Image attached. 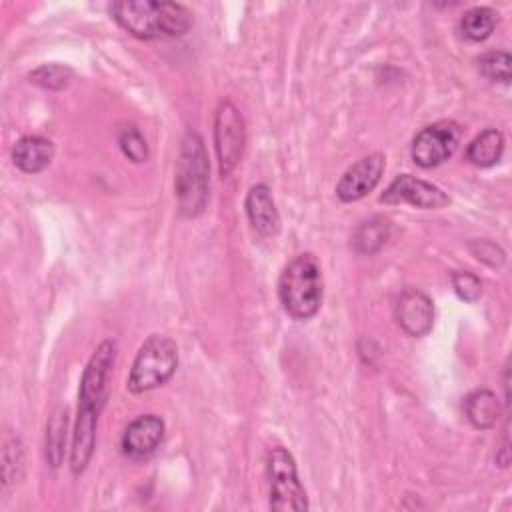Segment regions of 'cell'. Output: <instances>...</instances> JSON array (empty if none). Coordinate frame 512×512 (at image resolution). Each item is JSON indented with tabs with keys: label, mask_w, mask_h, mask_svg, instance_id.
I'll use <instances>...</instances> for the list:
<instances>
[{
	"label": "cell",
	"mask_w": 512,
	"mask_h": 512,
	"mask_svg": "<svg viewBox=\"0 0 512 512\" xmlns=\"http://www.w3.org/2000/svg\"><path fill=\"white\" fill-rule=\"evenodd\" d=\"M116 360V342L104 340L98 344L94 354L90 356L78 390V412L72 432L70 446V468L72 474L78 476L86 470L94 444H96V426L100 412L106 402V388L110 380V372Z\"/></svg>",
	"instance_id": "6da1fadb"
},
{
	"label": "cell",
	"mask_w": 512,
	"mask_h": 512,
	"mask_svg": "<svg viewBox=\"0 0 512 512\" xmlns=\"http://www.w3.org/2000/svg\"><path fill=\"white\" fill-rule=\"evenodd\" d=\"M112 18L138 40L182 36L192 26V14L178 2L120 0L110 6Z\"/></svg>",
	"instance_id": "7a4b0ae2"
},
{
	"label": "cell",
	"mask_w": 512,
	"mask_h": 512,
	"mask_svg": "<svg viewBox=\"0 0 512 512\" xmlns=\"http://www.w3.org/2000/svg\"><path fill=\"white\" fill-rule=\"evenodd\" d=\"M174 194L182 216L196 218L206 210L210 196V164L204 140L194 130H188L180 142Z\"/></svg>",
	"instance_id": "3957f363"
},
{
	"label": "cell",
	"mask_w": 512,
	"mask_h": 512,
	"mask_svg": "<svg viewBox=\"0 0 512 512\" xmlns=\"http://www.w3.org/2000/svg\"><path fill=\"white\" fill-rule=\"evenodd\" d=\"M322 288L320 264L308 252L292 258L278 278L280 304L294 320H308L320 310Z\"/></svg>",
	"instance_id": "277c9868"
},
{
	"label": "cell",
	"mask_w": 512,
	"mask_h": 512,
	"mask_svg": "<svg viewBox=\"0 0 512 512\" xmlns=\"http://www.w3.org/2000/svg\"><path fill=\"white\" fill-rule=\"evenodd\" d=\"M178 366V346L164 334H150L136 352L126 388L132 394H142L166 384Z\"/></svg>",
	"instance_id": "5b68a950"
},
{
	"label": "cell",
	"mask_w": 512,
	"mask_h": 512,
	"mask_svg": "<svg viewBox=\"0 0 512 512\" xmlns=\"http://www.w3.org/2000/svg\"><path fill=\"white\" fill-rule=\"evenodd\" d=\"M266 474L270 486L268 506L272 510H308V496L298 480V470L292 454L284 446H274L266 454Z\"/></svg>",
	"instance_id": "8992f818"
},
{
	"label": "cell",
	"mask_w": 512,
	"mask_h": 512,
	"mask_svg": "<svg viewBox=\"0 0 512 512\" xmlns=\"http://www.w3.org/2000/svg\"><path fill=\"white\" fill-rule=\"evenodd\" d=\"M246 146V124L240 110L222 100L214 118V148L218 158V172L222 178L230 176L238 166Z\"/></svg>",
	"instance_id": "52a82bcc"
},
{
	"label": "cell",
	"mask_w": 512,
	"mask_h": 512,
	"mask_svg": "<svg viewBox=\"0 0 512 512\" xmlns=\"http://www.w3.org/2000/svg\"><path fill=\"white\" fill-rule=\"evenodd\" d=\"M462 130L454 120H438L424 126L410 144V156L420 168H434L448 160L458 144Z\"/></svg>",
	"instance_id": "ba28073f"
},
{
	"label": "cell",
	"mask_w": 512,
	"mask_h": 512,
	"mask_svg": "<svg viewBox=\"0 0 512 512\" xmlns=\"http://www.w3.org/2000/svg\"><path fill=\"white\" fill-rule=\"evenodd\" d=\"M380 202L388 206L396 204H410L422 210H438L450 204V198L446 192H442L438 186L420 180L412 174H400L396 176L390 186L382 192Z\"/></svg>",
	"instance_id": "9c48e42d"
},
{
	"label": "cell",
	"mask_w": 512,
	"mask_h": 512,
	"mask_svg": "<svg viewBox=\"0 0 512 512\" xmlns=\"http://www.w3.org/2000/svg\"><path fill=\"white\" fill-rule=\"evenodd\" d=\"M384 166H386V158L380 152L368 154L358 162H354L336 184L338 200L356 202L366 194H370L380 182Z\"/></svg>",
	"instance_id": "30bf717a"
},
{
	"label": "cell",
	"mask_w": 512,
	"mask_h": 512,
	"mask_svg": "<svg viewBox=\"0 0 512 512\" xmlns=\"http://www.w3.org/2000/svg\"><path fill=\"white\" fill-rule=\"evenodd\" d=\"M394 316L408 336L422 338L434 326V304L422 290L408 288L398 296Z\"/></svg>",
	"instance_id": "8fae6325"
},
{
	"label": "cell",
	"mask_w": 512,
	"mask_h": 512,
	"mask_svg": "<svg viewBox=\"0 0 512 512\" xmlns=\"http://www.w3.org/2000/svg\"><path fill=\"white\" fill-rule=\"evenodd\" d=\"M164 438V422L156 414L134 418L122 434V452L130 458H144L152 454Z\"/></svg>",
	"instance_id": "7c38bea8"
},
{
	"label": "cell",
	"mask_w": 512,
	"mask_h": 512,
	"mask_svg": "<svg viewBox=\"0 0 512 512\" xmlns=\"http://www.w3.org/2000/svg\"><path fill=\"white\" fill-rule=\"evenodd\" d=\"M246 216L252 228L262 236H274L280 230V214L266 184H254L244 200Z\"/></svg>",
	"instance_id": "4fadbf2b"
},
{
	"label": "cell",
	"mask_w": 512,
	"mask_h": 512,
	"mask_svg": "<svg viewBox=\"0 0 512 512\" xmlns=\"http://www.w3.org/2000/svg\"><path fill=\"white\" fill-rule=\"evenodd\" d=\"M54 158V144L44 136H24L12 148L14 164L28 174L42 172Z\"/></svg>",
	"instance_id": "5bb4252c"
},
{
	"label": "cell",
	"mask_w": 512,
	"mask_h": 512,
	"mask_svg": "<svg viewBox=\"0 0 512 512\" xmlns=\"http://www.w3.org/2000/svg\"><path fill=\"white\" fill-rule=\"evenodd\" d=\"M464 414L468 422L478 430H490L502 416L498 396L488 388H478L464 398Z\"/></svg>",
	"instance_id": "9a60e30c"
},
{
	"label": "cell",
	"mask_w": 512,
	"mask_h": 512,
	"mask_svg": "<svg viewBox=\"0 0 512 512\" xmlns=\"http://www.w3.org/2000/svg\"><path fill=\"white\" fill-rule=\"evenodd\" d=\"M504 152V134L496 128L480 132L466 148V160L478 168H488L500 162Z\"/></svg>",
	"instance_id": "2e32d148"
},
{
	"label": "cell",
	"mask_w": 512,
	"mask_h": 512,
	"mask_svg": "<svg viewBox=\"0 0 512 512\" xmlns=\"http://www.w3.org/2000/svg\"><path fill=\"white\" fill-rule=\"evenodd\" d=\"M388 236H390L388 218L374 216L356 228V232L352 236V244H354L356 252H360V254H374L386 244Z\"/></svg>",
	"instance_id": "e0dca14e"
},
{
	"label": "cell",
	"mask_w": 512,
	"mask_h": 512,
	"mask_svg": "<svg viewBox=\"0 0 512 512\" xmlns=\"http://www.w3.org/2000/svg\"><path fill=\"white\" fill-rule=\"evenodd\" d=\"M498 24V12L488 8V6H476L464 12L460 20V30L462 34L472 40V42H482L486 40Z\"/></svg>",
	"instance_id": "ac0fdd59"
},
{
	"label": "cell",
	"mask_w": 512,
	"mask_h": 512,
	"mask_svg": "<svg viewBox=\"0 0 512 512\" xmlns=\"http://www.w3.org/2000/svg\"><path fill=\"white\" fill-rule=\"evenodd\" d=\"M24 474V446L18 436L4 440L2 448V480L4 486L16 484Z\"/></svg>",
	"instance_id": "d6986e66"
},
{
	"label": "cell",
	"mask_w": 512,
	"mask_h": 512,
	"mask_svg": "<svg viewBox=\"0 0 512 512\" xmlns=\"http://www.w3.org/2000/svg\"><path fill=\"white\" fill-rule=\"evenodd\" d=\"M66 426H68V410L60 408L48 424V440H46V456L54 468L60 466L64 458Z\"/></svg>",
	"instance_id": "ffe728a7"
},
{
	"label": "cell",
	"mask_w": 512,
	"mask_h": 512,
	"mask_svg": "<svg viewBox=\"0 0 512 512\" xmlns=\"http://www.w3.org/2000/svg\"><path fill=\"white\" fill-rule=\"evenodd\" d=\"M72 70L64 64H44L28 74V80L46 90H62L72 80Z\"/></svg>",
	"instance_id": "44dd1931"
},
{
	"label": "cell",
	"mask_w": 512,
	"mask_h": 512,
	"mask_svg": "<svg viewBox=\"0 0 512 512\" xmlns=\"http://www.w3.org/2000/svg\"><path fill=\"white\" fill-rule=\"evenodd\" d=\"M510 64H512V58L508 52L504 50H490V52H484L480 58H478V68L480 72L492 80V82H502V84H508L510 82Z\"/></svg>",
	"instance_id": "7402d4cb"
},
{
	"label": "cell",
	"mask_w": 512,
	"mask_h": 512,
	"mask_svg": "<svg viewBox=\"0 0 512 512\" xmlns=\"http://www.w3.org/2000/svg\"><path fill=\"white\" fill-rule=\"evenodd\" d=\"M118 144L122 154L132 160V162H144L148 158V146L144 136L140 134V130L136 126H126L120 134H118Z\"/></svg>",
	"instance_id": "603a6c76"
},
{
	"label": "cell",
	"mask_w": 512,
	"mask_h": 512,
	"mask_svg": "<svg viewBox=\"0 0 512 512\" xmlns=\"http://www.w3.org/2000/svg\"><path fill=\"white\" fill-rule=\"evenodd\" d=\"M452 288L456 292L458 298H462L464 302H476L482 294V282L476 274L468 272V270H456L450 276Z\"/></svg>",
	"instance_id": "cb8c5ba5"
},
{
	"label": "cell",
	"mask_w": 512,
	"mask_h": 512,
	"mask_svg": "<svg viewBox=\"0 0 512 512\" xmlns=\"http://www.w3.org/2000/svg\"><path fill=\"white\" fill-rule=\"evenodd\" d=\"M470 252H472V256L476 260H480V262H484V264H488L492 268L502 266L504 260H506L504 250L498 244L490 242V240H472L470 242Z\"/></svg>",
	"instance_id": "d4e9b609"
}]
</instances>
